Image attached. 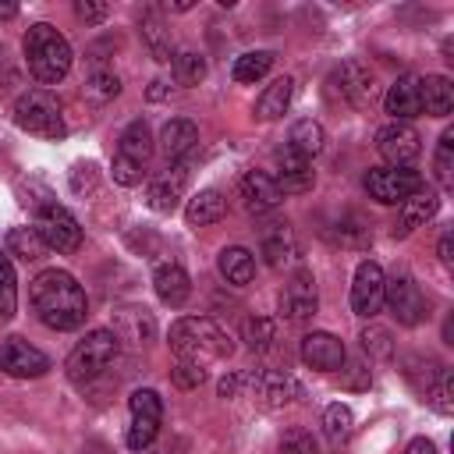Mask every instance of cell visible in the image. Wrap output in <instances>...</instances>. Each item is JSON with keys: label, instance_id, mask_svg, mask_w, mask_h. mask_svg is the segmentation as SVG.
<instances>
[{"label": "cell", "instance_id": "47", "mask_svg": "<svg viewBox=\"0 0 454 454\" xmlns=\"http://www.w3.org/2000/svg\"><path fill=\"white\" fill-rule=\"evenodd\" d=\"M96 177H99V174H96V163H89V160H85V163H74V167H71V192H74V195L92 192V188H96Z\"/></svg>", "mask_w": 454, "mask_h": 454}, {"label": "cell", "instance_id": "9", "mask_svg": "<svg viewBox=\"0 0 454 454\" xmlns=\"http://www.w3.org/2000/svg\"><path fill=\"white\" fill-rule=\"evenodd\" d=\"M32 227L39 231L43 245L53 248V252H78L82 248V223L57 202L35 209V223Z\"/></svg>", "mask_w": 454, "mask_h": 454}, {"label": "cell", "instance_id": "51", "mask_svg": "<svg viewBox=\"0 0 454 454\" xmlns=\"http://www.w3.org/2000/svg\"><path fill=\"white\" fill-rule=\"evenodd\" d=\"M404 454H436V447H433V440H426V436H415L411 443H408V450Z\"/></svg>", "mask_w": 454, "mask_h": 454}, {"label": "cell", "instance_id": "29", "mask_svg": "<svg viewBox=\"0 0 454 454\" xmlns=\"http://www.w3.org/2000/svg\"><path fill=\"white\" fill-rule=\"evenodd\" d=\"M284 145H287V149H294L298 156L312 160L316 153H323V145H326V131H323V124H319V121L301 117V121H294V124H291V131H287V142H284Z\"/></svg>", "mask_w": 454, "mask_h": 454}, {"label": "cell", "instance_id": "27", "mask_svg": "<svg viewBox=\"0 0 454 454\" xmlns=\"http://www.w3.org/2000/svg\"><path fill=\"white\" fill-rule=\"evenodd\" d=\"M216 270H220V277H223L227 284L245 287V284L255 277V259H252V252H248V248L231 245V248H223V252L216 255Z\"/></svg>", "mask_w": 454, "mask_h": 454}, {"label": "cell", "instance_id": "12", "mask_svg": "<svg viewBox=\"0 0 454 454\" xmlns=\"http://www.w3.org/2000/svg\"><path fill=\"white\" fill-rule=\"evenodd\" d=\"M0 369L7 376H14V380H39V376L50 372V358L39 348H32L28 340L7 337L0 344Z\"/></svg>", "mask_w": 454, "mask_h": 454}, {"label": "cell", "instance_id": "6", "mask_svg": "<svg viewBox=\"0 0 454 454\" xmlns=\"http://www.w3.org/2000/svg\"><path fill=\"white\" fill-rule=\"evenodd\" d=\"M117 348H121V340L114 337V330H92V333H85L74 348H71V355H67V380L71 383H92L96 376H103L110 365H114V358H117Z\"/></svg>", "mask_w": 454, "mask_h": 454}, {"label": "cell", "instance_id": "1", "mask_svg": "<svg viewBox=\"0 0 454 454\" xmlns=\"http://www.w3.org/2000/svg\"><path fill=\"white\" fill-rule=\"evenodd\" d=\"M32 309L35 316L50 326V330H78L89 316V298L82 291V284L67 273V270H43L32 287Z\"/></svg>", "mask_w": 454, "mask_h": 454}, {"label": "cell", "instance_id": "23", "mask_svg": "<svg viewBox=\"0 0 454 454\" xmlns=\"http://www.w3.org/2000/svg\"><path fill=\"white\" fill-rule=\"evenodd\" d=\"M298 255H301V248H298V238H294V231L287 223H277L273 231L262 234V259H266V266L284 270V266H294Z\"/></svg>", "mask_w": 454, "mask_h": 454}, {"label": "cell", "instance_id": "37", "mask_svg": "<svg viewBox=\"0 0 454 454\" xmlns=\"http://www.w3.org/2000/svg\"><path fill=\"white\" fill-rule=\"evenodd\" d=\"M351 429H355V415H351V408L348 404H330L326 411H323V433H326V440L330 443H344L348 436H351Z\"/></svg>", "mask_w": 454, "mask_h": 454}, {"label": "cell", "instance_id": "41", "mask_svg": "<svg viewBox=\"0 0 454 454\" xmlns=\"http://www.w3.org/2000/svg\"><path fill=\"white\" fill-rule=\"evenodd\" d=\"M358 340H362V348H365L369 358H390V355H394V337H390V330L380 326V323H369Z\"/></svg>", "mask_w": 454, "mask_h": 454}, {"label": "cell", "instance_id": "48", "mask_svg": "<svg viewBox=\"0 0 454 454\" xmlns=\"http://www.w3.org/2000/svg\"><path fill=\"white\" fill-rule=\"evenodd\" d=\"M280 454H316V440L305 429H291L280 440Z\"/></svg>", "mask_w": 454, "mask_h": 454}, {"label": "cell", "instance_id": "4", "mask_svg": "<svg viewBox=\"0 0 454 454\" xmlns=\"http://www.w3.org/2000/svg\"><path fill=\"white\" fill-rule=\"evenodd\" d=\"M241 394L259 401L262 408H284L301 390L287 372H277V369H238L220 380V397H241Z\"/></svg>", "mask_w": 454, "mask_h": 454}, {"label": "cell", "instance_id": "42", "mask_svg": "<svg viewBox=\"0 0 454 454\" xmlns=\"http://www.w3.org/2000/svg\"><path fill=\"white\" fill-rule=\"evenodd\" d=\"M426 397H429V404L440 415H450L454 411V376H450V369H440V376L433 380V387L426 390Z\"/></svg>", "mask_w": 454, "mask_h": 454}, {"label": "cell", "instance_id": "50", "mask_svg": "<svg viewBox=\"0 0 454 454\" xmlns=\"http://www.w3.org/2000/svg\"><path fill=\"white\" fill-rule=\"evenodd\" d=\"M351 390H365L369 387V369L365 365H358V362H351L348 365V380H344Z\"/></svg>", "mask_w": 454, "mask_h": 454}, {"label": "cell", "instance_id": "15", "mask_svg": "<svg viewBox=\"0 0 454 454\" xmlns=\"http://www.w3.org/2000/svg\"><path fill=\"white\" fill-rule=\"evenodd\" d=\"M301 362L309 369H319V372H337L348 362L344 340L333 337V333H326V330H312V333L301 337Z\"/></svg>", "mask_w": 454, "mask_h": 454}, {"label": "cell", "instance_id": "20", "mask_svg": "<svg viewBox=\"0 0 454 454\" xmlns=\"http://www.w3.org/2000/svg\"><path fill=\"white\" fill-rule=\"evenodd\" d=\"M383 106L394 121H411L422 114V85H419V74H401L387 96H383Z\"/></svg>", "mask_w": 454, "mask_h": 454}, {"label": "cell", "instance_id": "46", "mask_svg": "<svg viewBox=\"0 0 454 454\" xmlns=\"http://www.w3.org/2000/svg\"><path fill=\"white\" fill-rule=\"evenodd\" d=\"M110 174H114V181H117V184L131 188V184H142V177H145V167H138V163H131V160H124V156H114V167H110Z\"/></svg>", "mask_w": 454, "mask_h": 454}, {"label": "cell", "instance_id": "43", "mask_svg": "<svg viewBox=\"0 0 454 454\" xmlns=\"http://www.w3.org/2000/svg\"><path fill=\"white\" fill-rule=\"evenodd\" d=\"M160 433V419H142V415H131V426H128V447L131 450H145Z\"/></svg>", "mask_w": 454, "mask_h": 454}, {"label": "cell", "instance_id": "40", "mask_svg": "<svg viewBox=\"0 0 454 454\" xmlns=\"http://www.w3.org/2000/svg\"><path fill=\"white\" fill-rule=\"evenodd\" d=\"M18 309V280L7 252H0V319H11Z\"/></svg>", "mask_w": 454, "mask_h": 454}, {"label": "cell", "instance_id": "22", "mask_svg": "<svg viewBox=\"0 0 454 454\" xmlns=\"http://www.w3.org/2000/svg\"><path fill=\"white\" fill-rule=\"evenodd\" d=\"M195 145H199V128H195V121L174 117V121L163 124V131H160V149H163V156H167L170 163L188 160V153H192Z\"/></svg>", "mask_w": 454, "mask_h": 454}, {"label": "cell", "instance_id": "38", "mask_svg": "<svg viewBox=\"0 0 454 454\" xmlns=\"http://www.w3.org/2000/svg\"><path fill=\"white\" fill-rule=\"evenodd\" d=\"M202 78H206V60H202V53H195V50L174 53V82H177V85H199Z\"/></svg>", "mask_w": 454, "mask_h": 454}, {"label": "cell", "instance_id": "7", "mask_svg": "<svg viewBox=\"0 0 454 454\" xmlns=\"http://www.w3.org/2000/svg\"><path fill=\"white\" fill-rule=\"evenodd\" d=\"M326 89H330V96H337L340 103H348L355 110H365L376 99V78L362 60H344L340 67H333L326 78Z\"/></svg>", "mask_w": 454, "mask_h": 454}, {"label": "cell", "instance_id": "35", "mask_svg": "<svg viewBox=\"0 0 454 454\" xmlns=\"http://www.w3.org/2000/svg\"><path fill=\"white\" fill-rule=\"evenodd\" d=\"M270 67H273V53H270V50H248V53H241V57L234 60L231 74H234V82L252 85V82H259Z\"/></svg>", "mask_w": 454, "mask_h": 454}, {"label": "cell", "instance_id": "5", "mask_svg": "<svg viewBox=\"0 0 454 454\" xmlns=\"http://www.w3.org/2000/svg\"><path fill=\"white\" fill-rule=\"evenodd\" d=\"M14 124L28 135H39V138H64L67 135V124H64V106L60 99L50 92V89H28L14 99Z\"/></svg>", "mask_w": 454, "mask_h": 454}, {"label": "cell", "instance_id": "53", "mask_svg": "<svg viewBox=\"0 0 454 454\" xmlns=\"http://www.w3.org/2000/svg\"><path fill=\"white\" fill-rule=\"evenodd\" d=\"M167 96V82H153L149 85V99H163Z\"/></svg>", "mask_w": 454, "mask_h": 454}, {"label": "cell", "instance_id": "33", "mask_svg": "<svg viewBox=\"0 0 454 454\" xmlns=\"http://www.w3.org/2000/svg\"><path fill=\"white\" fill-rule=\"evenodd\" d=\"M50 248L43 245V238H39V231L35 227H11L7 231V255H18L21 262H35V259H43Z\"/></svg>", "mask_w": 454, "mask_h": 454}, {"label": "cell", "instance_id": "30", "mask_svg": "<svg viewBox=\"0 0 454 454\" xmlns=\"http://www.w3.org/2000/svg\"><path fill=\"white\" fill-rule=\"evenodd\" d=\"M117 156H124V160H131V163H138V167L149 163V156H153V135H149V124H145V121H131V124L121 131V138H117Z\"/></svg>", "mask_w": 454, "mask_h": 454}, {"label": "cell", "instance_id": "17", "mask_svg": "<svg viewBox=\"0 0 454 454\" xmlns=\"http://www.w3.org/2000/svg\"><path fill=\"white\" fill-rule=\"evenodd\" d=\"M184 184H188V163H184V160H181V163H170V167H167L160 177H153L149 188H145L149 209H156V213H174L177 202H181V195H184Z\"/></svg>", "mask_w": 454, "mask_h": 454}, {"label": "cell", "instance_id": "54", "mask_svg": "<svg viewBox=\"0 0 454 454\" xmlns=\"http://www.w3.org/2000/svg\"><path fill=\"white\" fill-rule=\"evenodd\" d=\"M18 14V4H11V0H0V18H14Z\"/></svg>", "mask_w": 454, "mask_h": 454}, {"label": "cell", "instance_id": "10", "mask_svg": "<svg viewBox=\"0 0 454 454\" xmlns=\"http://www.w3.org/2000/svg\"><path fill=\"white\" fill-rule=\"evenodd\" d=\"M376 153L387 160V167H408L422 153V138L411 121H390L376 131Z\"/></svg>", "mask_w": 454, "mask_h": 454}, {"label": "cell", "instance_id": "36", "mask_svg": "<svg viewBox=\"0 0 454 454\" xmlns=\"http://www.w3.org/2000/svg\"><path fill=\"white\" fill-rule=\"evenodd\" d=\"M277 337H280V330H277V323L270 316H248L245 326H241V340L252 351H270L277 344Z\"/></svg>", "mask_w": 454, "mask_h": 454}, {"label": "cell", "instance_id": "32", "mask_svg": "<svg viewBox=\"0 0 454 454\" xmlns=\"http://www.w3.org/2000/svg\"><path fill=\"white\" fill-rule=\"evenodd\" d=\"M333 227H337V231H330V238H333L340 248H355V252H362V248L372 245V231H369V223H365L358 213H344Z\"/></svg>", "mask_w": 454, "mask_h": 454}, {"label": "cell", "instance_id": "13", "mask_svg": "<svg viewBox=\"0 0 454 454\" xmlns=\"http://www.w3.org/2000/svg\"><path fill=\"white\" fill-rule=\"evenodd\" d=\"M383 284H387V277H383L380 262H372V259L358 262L355 280H351V312L362 319H372L383 305Z\"/></svg>", "mask_w": 454, "mask_h": 454}, {"label": "cell", "instance_id": "21", "mask_svg": "<svg viewBox=\"0 0 454 454\" xmlns=\"http://www.w3.org/2000/svg\"><path fill=\"white\" fill-rule=\"evenodd\" d=\"M241 199H245V209H248V213L262 216V213L277 209L284 195H280L273 174H266V170H248V174L241 177Z\"/></svg>", "mask_w": 454, "mask_h": 454}, {"label": "cell", "instance_id": "49", "mask_svg": "<svg viewBox=\"0 0 454 454\" xmlns=\"http://www.w3.org/2000/svg\"><path fill=\"white\" fill-rule=\"evenodd\" d=\"M74 14H78L85 25H99V21L110 14V7H106V4H96V0H78V4H74Z\"/></svg>", "mask_w": 454, "mask_h": 454}, {"label": "cell", "instance_id": "39", "mask_svg": "<svg viewBox=\"0 0 454 454\" xmlns=\"http://www.w3.org/2000/svg\"><path fill=\"white\" fill-rule=\"evenodd\" d=\"M433 170L443 188H454V131H443L433 153Z\"/></svg>", "mask_w": 454, "mask_h": 454}, {"label": "cell", "instance_id": "19", "mask_svg": "<svg viewBox=\"0 0 454 454\" xmlns=\"http://www.w3.org/2000/svg\"><path fill=\"white\" fill-rule=\"evenodd\" d=\"M436 209H440V195L433 188H419L411 199L401 202V213H397V223L390 227V234L394 238H408L415 227H422L426 220H433Z\"/></svg>", "mask_w": 454, "mask_h": 454}, {"label": "cell", "instance_id": "44", "mask_svg": "<svg viewBox=\"0 0 454 454\" xmlns=\"http://www.w3.org/2000/svg\"><path fill=\"white\" fill-rule=\"evenodd\" d=\"M170 380H174V387H181V390H195V387L206 380V365H202V362H192V358H177V365L170 369Z\"/></svg>", "mask_w": 454, "mask_h": 454}, {"label": "cell", "instance_id": "16", "mask_svg": "<svg viewBox=\"0 0 454 454\" xmlns=\"http://www.w3.org/2000/svg\"><path fill=\"white\" fill-rule=\"evenodd\" d=\"M114 337L128 348H145L156 337V319L145 305H117L114 309Z\"/></svg>", "mask_w": 454, "mask_h": 454}, {"label": "cell", "instance_id": "2", "mask_svg": "<svg viewBox=\"0 0 454 454\" xmlns=\"http://www.w3.org/2000/svg\"><path fill=\"white\" fill-rule=\"evenodd\" d=\"M21 50L28 74L43 85H57L71 71V43L50 21H35L21 39Z\"/></svg>", "mask_w": 454, "mask_h": 454}, {"label": "cell", "instance_id": "24", "mask_svg": "<svg viewBox=\"0 0 454 454\" xmlns=\"http://www.w3.org/2000/svg\"><path fill=\"white\" fill-rule=\"evenodd\" d=\"M153 287H156V298L163 301V305H184L188 301V294H192V280H188V273L177 266V262H163V266H156V273H153Z\"/></svg>", "mask_w": 454, "mask_h": 454}, {"label": "cell", "instance_id": "26", "mask_svg": "<svg viewBox=\"0 0 454 454\" xmlns=\"http://www.w3.org/2000/svg\"><path fill=\"white\" fill-rule=\"evenodd\" d=\"M223 213H227V199H223L216 188H202V192H195V195L188 199V206H184V220H188V227H209V223L223 220Z\"/></svg>", "mask_w": 454, "mask_h": 454}, {"label": "cell", "instance_id": "11", "mask_svg": "<svg viewBox=\"0 0 454 454\" xmlns=\"http://www.w3.org/2000/svg\"><path fill=\"white\" fill-rule=\"evenodd\" d=\"M383 301L390 305V312L397 316L401 326H419L426 319V298L408 273H394L383 284Z\"/></svg>", "mask_w": 454, "mask_h": 454}, {"label": "cell", "instance_id": "3", "mask_svg": "<svg viewBox=\"0 0 454 454\" xmlns=\"http://www.w3.org/2000/svg\"><path fill=\"white\" fill-rule=\"evenodd\" d=\"M167 340H170L177 358H192V362L227 358L234 351L231 333L220 323H213L209 316H181V319H174Z\"/></svg>", "mask_w": 454, "mask_h": 454}, {"label": "cell", "instance_id": "8", "mask_svg": "<svg viewBox=\"0 0 454 454\" xmlns=\"http://www.w3.org/2000/svg\"><path fill=\"white\" fill-rule=\"evenodd\" d=\"M419 188H426L422 174L408 170V167H372L365 174V192L369 199L383 202V206H401L404 199H411Z\"/></svg>", "mask_w": 454, "mask_h": 454}, {"label": "cell", "instance_id": "34", "mask_svg": "<svg viewBox=\"0 0 454 454\" xmlns=\"http://www.w3.org/2000/svg\"><path fill=\"white\" fill-rule=\"evenodd\" d=\"M117 92H121V78H117L110 67H96V71L85 78V85H82V96H85L89 103H96V106L117 99Z\"/></svg>", "mask_w": 454, "mask_h": 454}, {"label": "cell", "instance_id": "25", "mask_svg": "<svg viewBox=\"0 0 454 454\" xmlns=\"http://www.w3.org/2000/svg\"><path fill=\"white\" fill-rule=\"evenodd\" d=\"M419 85H422V114L447 117L454 110V85L447 74H419Z\"/></svg>", "mask_w": 454, "mask_h": 454}, {"label": "cell", "instance_id": "14", "mask_svg": "<svg viewBox=\"0 0 454 454\" xmlns=\"http://www.w3.org/2000/svg\"><path fill=\"white\" fill-rule=\"evenodd\" d=\"M316 309H319L316 280H312L309 270H298V273L284 284V291H280V316L291 319V323H305V319L316 316Z\"/></svg>", "mask_w": 454, "mask_h": 454}, {"label": "cell", "instance_id": "45", "mask_svg": "<svg viewBox=\"0 0 454 454\" xmlns=\"http://www.w3.org/2000/svg\"><path fill=\"white\" fill-rule=\"evenodd\" d=\"M128 408H131V415H142V419H160L163 422V401H160V394L156 390H135L131 397H128Z\"/></svg>", "mask_w": 454, "mask_h": 454}, {"label": "cell", "instance_id": "52", "mask_svg": "<svg viewBox=\"0 0 454 454\" xmlns=\"http://www.w3.org/2000/svg\"><path fill=\"white\" fill-rule=\"evenodd\" d=\"M436 252H440V262H443V266H450V262H454V255H450V231H443V238H440Z\"/></svg>", "mask_w": 454, "mask_h": 454}, {"label": "cell", "instance_id": "28", "mask_svg": "<svg viewBox=\"0 0 454 454\" xmlns=\"http://www.w3.org/2000/svg\"><path fill=\"white\" fill-rule=\"evenodd\" d=\"M291 96H294V82H291L287 74L273 78V82L262 89V96L255 99V117H259V121H277V117L291 106Z\"/></svg>", "mask_w": 454, "mask_h": 454}, {"label": "cell", "instance_id": "31", "mask_svg": "<svg viewBox=\"0 0 454 454\" xmlns=\"http://www.w3.org/2000/svg\"><path fill=\"white\" fill-rule=\"evenodd\" d=\"M138 32H142V43L145 50L160 60V64H170L174 60V39H170V28L156 18V14H142L138 21Z\"/></svg>", "mask_w": 454, "mask_h": 454}, {"label": "cell", "instance_id": "18", "mask_svg": "<svg viewBox=\"0 0 454 454\" xmlns=\"http://www.w3.org/2000/svg\"><path fill=\"white\" fill-rule=\"evenodd\" d=\"M277 188H280V195H301V192H309L312 184H316V170H312V160H305V156H298L294 149H287V145H280L277 149Z\"/></svg>", "mask_w": 454, "mask_h": 454}]
</instances>
